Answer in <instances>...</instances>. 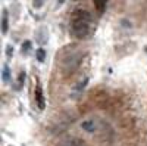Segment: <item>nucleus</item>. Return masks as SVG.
<instances>
[{"mask_svg": "<svg viewBox=\"0 0 147 146\" xmlns=\"http://www.w3.org/2000/svg\"><path fill=\"white\" fill-rule=\"evenodd\" d=\"M90 21L91 15L85 9L74 10L71 18V33L77 39H84L90 34Z\"/></svg>", "mask_w": 147, "mask_h": 146, "instance_id": "obj_1", "label": "nucleus"}, {"mask_svg": "<svg viewBox=\"0 0 147 146\" xmlns=\"http://www.w3.org/2000/svg\"><path fill=\"white\" fill-rule=\"evenodd\" d=\"M34 96H35V103L38 106V109H44L46 103H44V94H43V89L40 84L35 86V90H34Z\"/></svg>", "mask_w": 147, "mask_h": 146, "instance_id": "obj_2", "label": "nucleus"}, {"mask_svg": "<svg viewBox=\"0 0 147 146\" xmlns=\"http://www.w3.org/2000/svg\"><path fill=\"white\" fill-rule=\"evenodd\" d=\"M60 146H87V145H85V142H84L82 139H78V137H69V139L63 140Z\"/></svg>", "mask_w": 147, "mask_h": 146, "instance_id": "obj_3", "label": "nucleus"}, {"mask_svg": "<svg viewBox=\"0 0 147 146\" xmlns=\"http://www.w3.org/2000/svg\"><path fill=\"white\" fill-rule=\"evenodd\" d=\"M81 128L85 130L87 133H94L96 130V121L94 120H85L81 123Z\"/></svg>", "mask_w": 147, "mask_h": 146, "instance_id": "obj_4", "label": "nucleus"}, {"mask_svg": "<svg viewBox=\"0 0 147 146\" xmlns=\"http://www.w3.org/2000/svg\"><path fill=\"white\" fill-rule=\"evenodd\" d=\"M106 2L107 0H94V7L97 9L99 14H103L105 9H106Z\"/></svg>", "mask_w": 147, "mask_h": 146, "instance_id": "obj_5", "label": "nucleus"}, {"mask_svg": "<svg viewBox=\"0 0 147 146\" xmlns=\"http://www.w3.org/2000/svg\"><path fill=\"white\" fill-rule=\"evenodd\" d=\"M9 28V21H7V12L3 10V15H2V33L6 34Z\"/></svg>", "mask_w": 147, "mask_h": 146, "instance_id": "obj_6", "label": "nucleus"}, {"mask_svg": "<svg viewBox=\"0 0 147 146\" xmlns=\"http://www.w3.org/2000/svg\"><path fill=\"white\" fill-rule=\"evenodd\" d=\"M9 77H10L9 67H7V65H5V67H3V72H2V80H3L5 83H7V81H9Z\"/></svg>", "mask_w": 147, "mask_h": 146, "instance_id": "obj_7", "label": "nucleus"}, {"mask_svg": "<svg viewBox=\"0 0 147 146\" xmlns=\"http://www.w3.org/2000/svg\"><path fill=\"white\" fill-rule=\"evenodd\" d=\"M35 56H37V59H38L40 62H43L44 58H46V52H44V49H38V50L35 52Z\"/></svg>", "mask_w": 147, "mask_h": 146, "instance_id": "obj_8", "label": "nucleus"}, {"mask_svg": "<svg viewBox=\"0 0 147 146\" xmlns=\"http://www.w3.org/2000/svg\"><path fill=\"white\" fill-rule=\"evenodd\" d=\"M24 81H25V71H21V74H19V77H18V87L22 86Z\"/></svg>", "mask_w": 147, "mask_h": 146, "instance_id": "obj_9", "label": "nucleus"}, {"mask_svg": "<svg viewBox=\"0 0 147 146\" xmlns=\"http://www.w3.org/2000/svg\"><path fill=\"white\" fill-rule=\"evenodd\" d=\"M30 49H31V43L30 41H25V43L22 44V53H28Z\"/></svg>", "mask_w": 147, "mask_h": 146, "instance_id": "obj_10", "label": "nucleus"}, {"mask_svg": "<svg viewBox=\"0 0 147 146\" xmlns=\"http://www.w3.org/2000/svg\"><path fill=\"white\" fill-rule=\"evenodd\" d=\"M43 5H44V0H34V7L38 9V7H41Z\"/></svg>", "mask_w": 147, "mask_h": 146, "instance_id": "obj_11", "label": "nucleus"}, {"mask_svg": "<svg viewBox=\"0 0 147 146\" xmlns=\"http://www.w3.org/2000/svg\"><path fill=\"white\" fill-rule=\"evenodd\" d=\"M6 53H7V56L10 58L12 55H13V47H12V46H7V47H6Z\"/></svg>", "mask_w": 147, "mask_h": 146, "instance_id": "obj_12", "label": "nucleus"}]
</instances>
